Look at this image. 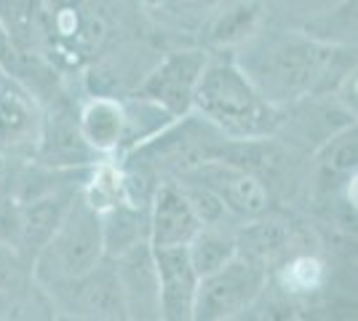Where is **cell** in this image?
<instances>
[{
	"instance_id": "1",
	"label": "cell",
	"mask_w": 358,
	"mask_h": 321,
	"mask_svg": "<svg viewBox=\"0 0 358 321\" xmlns=\"http://www.w3.org/2000/svg\"><path fill=\"white\" fill-rule=\"evenodd\" d=\"M241 70L270 102L286 107V102L334 94L337 83L356 70V54L350 46L321 43L302 32L268 43Z\"/></svg>"
},
{
	"instance_id": "2",
	"label": "cell",
	"mask_w": 358,
	"mask_h": 321,
	"mask_svg": "<svg viewBox=\"0 0 358 321\" xmlns=\"http://www.w3.org/2000/svg\"><path fill=\"white\" fill-rule=\"evenodd\" d=\"M193 110L230 139H268L286 126V107L270 102L236 62H206Z\"/></svg>"
},
{
	"instance_id": "3",
	"label": "cell",
	"mask_w": 358,
	"mask_h": 321,
	"mask_svg": "<svg viewBox=\"0 0 358 321\" xmlns=\"http://www.w3.org/2000/svg\"><path fill=\"white\" fill-rule=\"evenodd\" d=\"M105 257V233L102 212H96L80 193L62 217L59 228L45 241L32 260V278L45 290H57L89 273Z\"/></svg>"
},
{
	"instance_id": "4",
	"label": "cell",
	"mask_w": 358,
	"mask_h": 321,
	"mask_svg": "<svg viewBox=\"0 0 358 321\" xmlns=\"http://www.w3.org/2000/svg\"><path fill=\"white\" fill-rule=\"evenodd\" d=\"M270 268L236 252L217 271L201 276L195 292L193 319L198 321H227L243 316L268 290Z\"/></svg>"
},
{
	"instance_id": "5",
	"label": "cell",
	"mask_w": 358,
	"mask_h": 321,
	"mask_svg": "<svg viewBox=\"0 0 358 321\" xmlns=\"http://www.w3.org/2000/svg\"><path fill=\"white\" fill-rule=\"evenodd\" d=\"M209 57L198 48L174 51L150 70L136 86V99L161 107L169 118H179L193 110V97Z\"/></svg>"
},
{
	"instance_id": "6",
	"label": "cell",
	"mask_w": 358,
	"mask_h": 321,
	"mask_svg": "<svg viewBox=\"0 0 358 321\" xmlns=\"http://www.w3.org/2000/svg\"><path fill=\"white\" fill-rule=\"evenodd\" d=\"M179 183H195L209 187L211 193L224 204V209L243 220H254L270 212V201L273 193L270 187L254 171L230 164L222 158L206 161L198 169L187 171L185 177H179Z\"/></svg>"
},
{
	"instance_id": "7",
	"label": "cell",
	"mask_w": 358,
	"mask_h": 321,
	"mask_svg": "<svg viewBox=\"0 0 358 321\" xmlns=\"http://www.w3.org/2000/svg\"><path fill=\"white\" fill-rule=\"evenodd\" d=\"M158 281V319L190 321L201 276L187 257V246H152Z\"/></svg>"
},
{
	"instance_id": "8",
	"label": "cell",
	"mask_w": 358,
	"mask_h": 321,
	"mask_svg": "<svg viewBox=\"0 0 358 321\" xmlns=\"http://www.w3.org/2000/svg\"><path fill=\"white\" fill-rule=\"evenodd\" d=\"M51 292H64L70 308L78 316H89V319H129L123 290H120L118 273H115V262L113 257H102L91 268L89 273L75 278L70 284H62Z\"/></svg>"
},
{
	"instance_id": "9",
	"label": "cell",
	"mask_w": 358,
	"mask_h": 321,
	"mask_svg": "<svg viewBox=\"0 0 358 321\" xmlns=\"http://www.w3.org/2000/svg\"><path fill=\"white\" fill-rule=\"evenodd\" d=\"M203 228L179 183H161L148 206L150 246H187Z\"/></svg>"
},
{
	"instance_id": "10",
	"label": "cell",
	"mask_w": 358,
	"mask_h": 321,
	"mask_svg": "<svg viewBox=\"0 0 358 321\" xmlns=\"http://www.w3.org/2000/svg\"><path fill=\"white\" fill-rule=\"evenodd\" d=\"M115 262L123 300L129 316L158 319V281H155V262H152V246L150 241H139L131 249L120 252Z\"/></svg>"
},
{
	"instance_id": "11",
	"label": "cell",
	"mask_w": 358,
	"mask_h": 321,
	"mask_svg": "<svg viewBox=\"0 0 358 321\" xmlns=\"http://www.w3.org/2000/svg\"><path fill=\"white\" fill-rule=\"evenodd\" d=\"M38 161L51 169H73V166H89L99 155L89 148V142L80 134L78 118L70 113H54L43 118V129L35 145Z\"/></svg>"
},
{
	"instance_id": "12",
	"label": "cell",
	"mask_w": 358,
	"mask_h": 321,
	"mask_svg": "<svg viewBox=\"0 0 358 321\" xmlns=\"http://www.w3.org/2000/svg\"><path fill=\"white\" fill-rule=\"evenodd\" d=\"M43 129V113L35 99L14 80H0V145L8 150H30Z\"/></svg>"
},
{
	"instance_id": "13",
	"label": "cell",
	"mask_w": 358,
	"mask_h": 321,
	"mask_svg": "<svg viewBox=\"0 0 358 321\" xmlns=\"http://www.w3.org/2000/svg\"><path fill=\"white\" fill-rule=\"evenodd\" d=\"M73 199L75 193H45L24 204L16 220V244L27 260H35V255L54 236Z\"/></svg>"
},
{
	"instance_id": "14",
	"label": "cell",
	"mask_w": 358,
	"mask_h": 321,
	"mask_svg": "<svg viewBox=\"0 0 358 321\" xmlns=\"http://www.w3.org/2000/svg\"><path fill=\"white\" fill-rule=\"evenodd\" d=\"M80 134L96 155H113L126 145V105L113 97H91L78 113Z\"/></svg>"
},
{
	"instance_id": "15",
	"label": "cell",
	"mask_w": 358,
	"mask_h": 321,
	"mask_svg": "<svg viewBox=\"0 0 358 321\" xmlns=\"http://www.w3.org/2000/svg\"><path fill=\"white\" fill-rule=\"evenodd\" d=\"M358 139L356 126H345L343 131L331 134L315 155V183L321 190H334L340 185H350L356 177Z\"/></svg>"
},
{
	"instance_id": "16",
	"label": "cell",
	"mask_w": 358,
	"mask_h": 321,
	"mask_svg": "<svg viewBox=\"0 0 358 321\" xmlns=\"http://www.w3.org/2000/svg\"><path fill=\"white\" fill-rule=\"evenodd\" d=\"M233 238H236V252L265 262L270 268V262L289 246V230L281 222L268 220V214H262L249 220V225H243Z\"/></svg>"
},
{
	"instance_id": "17",
	"label": "cell",
	"mask_w": 358,
	"mask_h": 321,
	"mask_svg": "<svg viewBox=\"0 0 358 321\" xmlns=\"http://www.w3.org/2000/svg\"><path fill=\"white\" fill-rule=\"evenodd\" d=\"M262 24V3L259 0H236L230 8L217 16L211 27L214 46H238L257 35Z\"/></svg>"
},
{
	"instance_id": "18",
	"label": "cell",
	"mask_w": 358,
	"mask_h": 321,
	"mask_svg": "<svg viewBox=\"0 0 358 321\" xmlns=\"http://www.w3.org/2000/svg\"><path fill=\"white\" fill-rule=\"evenodd\" d=\"M236 255V238L220 230V225H203L187 244V257L193 262L195 273L206 276Z\"/></svg>"
},
{
	"instance_id": "19",
	"label": "cell",
	"mask_w": 358,
	"mask_h": 321,
	"mask_svg": "<svg viewBox=\"0 0 358 321\" xmlns=\"http://www.w3.org/2000/svg\"><path fill=\"white\" fill-rule=\"evenodd\" d=\"M302 32L321 43L353 46V41H356V0H343V6L315 16L313 22L305 24Z\"/></svg>"
},
{
	"instance_id": "20",
	"label": "cell",
	"mask_w": 358,
	"mask_h": 321,
	"mask_svg": "<svg viewBox=\"0 0 358 321\" xmlns=\"http://www.w3.org/2000/svg\"><path fill=\"white\" fill-rule=\"evenodd\" d=\"M318 273H321V268L310 257H297L292 265H286V281H289V287L294 292L310 290L315 284V278H318Z\"/></svg>"
},
{
	"instance_id": "21",
	"label": "cell",
	"mask_w": 358,
	"mask_h": 321,
	"mask_svg": "<svg viewBox=\"0 0 358 321\" xmlns=\"http://www.w3.org/2000/svg\"><path fill=\"white\" fill-rule=\"evenodd\" d=\"M8 59H11V35H8L3 19H0V64H6Z\"/></svg>"
}]
</instances>
